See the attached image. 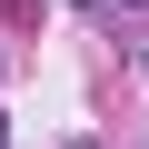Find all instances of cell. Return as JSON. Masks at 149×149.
Segmentation results:
<instances>
[{"mask_svg": "<svg viewBox=\"0 0 149 149\" xmlns=\"http://www.w3.org/2000/svg\"><path fill=\"white\" fill-rule=\"evenodd\" d=\"M0 149H10V109H0Z\"/></svg>", "mask_w": 149, "mask_h": 149, "instance_id": "6da1fadb", "label": "cell"}, {"mask_svg": "<svg viewBox=\"0 0 149 149\" xmlns=\"http://www.w3.org/2000/svg\"><path fill=\"white\" fill-rule=\"evenodd\" d=\"M129 10H139V0H129Z\"/></svg>", "mask_w": 149, "mask_h": 149, "instance_id": "7a4b0ae2", "label": "cell"}]
</instances>
